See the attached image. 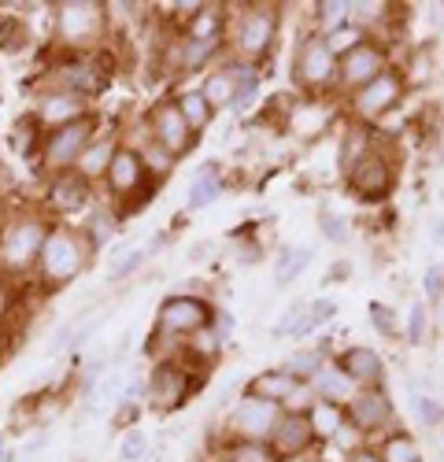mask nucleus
I'll return each instance as SVG.
<instances>
[{
	"mask_svg": "<svg viewBox=\"0 0 444 462\" xmlns=\"http://www.w3.org/2000/svg\"><path fill=\"white\" fill-rule=\"evenodd\" d=\"M153 174H148L144 160H141V148L137 144H119V152L111 156V167L100 181V192H104V200L116 208L119 215L126 211H137L144 200H153Z\"/></svg>",
	"mask_w": 444,
	"mask_h": 462,
	"instance_id": "nucleus-6",
	"label": "nucleus"
},
{
	"mask_svg": "<svg viewBox=\"0 0 444 462\" xmlns=\"http://www.w3.org/2000/svg\"><path fill=\"white\" fill-rule=\"evenodd\" d=\"M352 278V263L348 259H338V263H329V271H326V285H341V282H348Z\"/></svg>",
	"mask_w": 444,
	"mask_h": 462,
	"instance_id": "nucleus-53",
	"label": "nucleus"
},
{
	"mask_svg": "<svg viewBox=\"0 0 444 462\" xmlns=\"http://www.w3.org/2000/svg\"><path fill=\"white\" fill-rule=\"evenodd\" d=\"M430 322H433L437 333H444V292H437V296L430 300Z\"/></svg>",
	"mask_w": 444,
	"mask_h": 462,
	"instance_id": "nucleus-54",
	"label": "nucleus"
},
{
	"mask_svg": "<svg viewBox=\"0 0 444 462\" xmlns=\"http://www.w3.org/2000/svg\"><path fill=\"white\" fill-rule=\"evenodd\" d=\"M345 462H382V455H378V448H375V444H363V448H356Z\"/></svg>",
	"mask_w": 444,
	"mask_h": 462,
	"instance_id": "nucleus-55",
	"label": "nucleus"
},
{
	"mask_svg": "<svg viewBox=\"0 0 444 462\" xmlns=\"http://www.w3.org/2000/svg\"><path fill=\"white\" fill-rule=\"evenodd\" d=\"M30 111L37 115V123L45 130H60L67 123H79L86 115H93V100L79 97V93H67V89H56V86H42L33 93V104Z\"/></svg>",
	"mask_w": 444,
	"mask_h": 462,
	"instance_id": "nucleus-18",
	"label": "nucleus"
},
{
	"mask_svg": "<svg viewBox=\"0 0 444 462\" xmlns=\"http://www.w3.org/2000/svg\"><path fill=\"white\" fill-rule=\"evenodd\" d=\"M52 49L56 52H104L107 49V8L104 0H60L49 5Z\"/></svg>",
	"mask_w": 444,
	"mask_h": 462,
	"instance_id": "nucleus-3",
	"label": "nucleus"
},
{
	"mask_svg": "<svg viewBox=\"0 0 444 462\" xmlns=\"http://www.w3.org/2000/svg\"><path fill=\"white\" fill-rule=\"evenodd\" d=\"M148 451H153V444H148V433L137 430V426H130L123 433V440H119V462H141Z\"/></svg>",
	"mask_w": 444,
	"mask_h": 462,
	"instance_id": "nucleus-49",
	"label": "nucleus"
},
{
	"mask_svg": "<svg viewBox=\"0 0 444 462\" xmlns=\"http://www.w3.org/2000/svg\"><path fill=\"white\" fill-rule=\"evenodd\" d=\"M230 30V5H197L193 15L181 19V37L190 42H227Z\"/></svg>",
	"mask_w": 444,
	"mask_h": 462,
	"instance_id": "nucleus-22",
	"label": "nucleus"
},
{
	"mask_svg": "<svg viewBox=\"0 0 444 462\" xmlns=\"http://www.w3.org/2000/svg\"><path fill=\"white\" fill-rule=\"evenodd\" d=\"M100 134V115H86L79 123H67L60 130H49L45 134V144H42V156H37V167L42 174H63V171H74L79 156L86 152V144Z\"/></svg>",
	"mask_w": 444,
	"mask_h": 462,
	"instance_id": "nucleus-10",
	"label": "nucleus"
},
{
	"mask_svg": "<svg viewBox=\"0 0 444 462\" xmlns=\"http://www.w3.org/2000/svg\"><path fill=\"white\" fill-rule=\"evenodd\" d=\"M412 411H415V421H419L422 430H433L437 433L444 426V403L433 400L430 393H415L412 396Z\"/></svg>",
	"mask_w": 444,
	"mask_h": 462,
	"instance_id": "nucleus-45",
	"label": "nucleus"
},
{
	"mask_svg": "<svg viewBox=\"0 0 444 462\" xmlns=\"http://www.w3.org/2000/svg\"><path fill=\"white\" fill-rule=\"evenodd\" d=\"M437 292H444V266H430V271L422 274V300L430 303Z\"/></svg>",
	"mask_w": 444,
	"mask_h": 462,
	"instance_id": "nucleus-51",
	"label": "nucleus"
},
{
	"mask_svg": "<svg viewBox=\"0 0 444 462\" xmlns=\"http://www.w3.org/2000/svg\"><path fill=\"white\" fill-rule=\"evenodd\" d=\"M282 33V5L274 0H248V5H230V30H227V52L264 67Z\"/></svg>",
	"mask_w": 444,
	"mask_h": 462,
	"instance_id": "nucleus-2",
	"label": "nucleus"
},
{
	"mask_svg": "<svg viewBox=\"0 0 444 462\" xmlns=\"http://www.w3.org/2000/svg\"><path fill=\"white\" fill-rule=\"evenodd\" d=\"M111 82V63L104 52H56L45 67L42 86H56L67 93H79L86 100L100 97Z\"/></svg>",
	"mask_w": 444,
	"mask_h": 462,
	"instance_id": "nucleus-7",
	"label": "nucleus"
},
{
	"mask_svg": "<svg viewBox=\"0 0 444 462\" xmlns=\"http://www.w3.org/2000/svg\"><path fill=\"white\" fill-rule=\"evenodd\" d=\"M348 23H352V0H315L311 5V30L322 37Z\"/></svg>",
	"mask_w": 444,
	"mask_h": 462,
	"instance_id": "nucleus-37",
	"label": "nucleus"
},
{
	"mask_svg": "<svg viewBox=\"0 0 444 462\" xmlns=\"http://www.w3.org/2000/svg\"><path fill=\"white\" fill-rule=\"evenodd\" d=\"M200 93H204V100L215 107V111H230V104H234V93H237V82H234V74L227 70V67H211L208 74H204V82H200Z\"/></svg>",
	"mask_w": 444,
	"mask_h": 462,
	"instance_id": "nucleus-35",
	"label": "nucleus"
},
{
	"mask_svg": "<svg viewBox=\"0 0 444 462\" xmlns=\"http://www.w3.org/2000/svg\"><path fill=\"white\" fill-rule=\"evenodd\" d=\"M134 144L141 148V160H144L148 174H153V181H156V185H160V181H167V178H171V171L178 167V160L171 156V152H163L160 144L148 141V137H144V130H141V137H137Z\"/></svg>",
	"mask_w": 444,
	"mask_h": 462,
	"instance_id": "nucleus-40",
	"label": "nucleus"
},
{
	"mask_svg": "<svg viewBox=\"0 0 444 462\" xmlns=\"http://www.w3.org/2000/svg\"><path fill=\"white\" fill-rule=\"evenodd\" d=\"M89 263H93V248L82 237V229L74 222H52L49 237H45V248H42V259H37L33 282L42 285L45 292L63 289L70 282H79L89 271Z\"/></svg>",
	"mask_w": 444,
	"mask_h": 462,
	"instance_id": "nucleus-4",
	"label": "nucleus"
},
{
	"mask_svg": "<svg viewBox=\"0 0 444 462\" xmlns=\"http://www.w3.org/2000/svg\"><path fill=\"white\" fill-rule=\"evenodd\" d=\"M211 451H218L222 458H230V462H278L274 448L264 444V440H218Z\"/></svg>",
	"mask_w": 444,
	"mask_h": 462,
	"instance_id": "nucleus-38",
	"label": "nucleus"
},
{
	"mask_svg": "<svg viewBox=\"0 0 444 462\" xmlns=\"http://www.w3.org/2000/svg\"><path fill=\"white\" fill-rule=\"evenodd\" d=\"M141 123H144V137L153 141V144H160L163 152H171L174 160L190 156V152L197 148V141H200L190 126H185L174 97H160L156 104H148V111H144Z\"/></svg>",
	"mask_w": 444,
	"mask_h": 462,
	"instance_id": "nucleus-13",
	"label": "nucleus"
},
{
	"mask_svg": "<svg viewBox=\"0 0 444 462\" xmlns=\"http://www.w3.org/2000/svg\"><path fill=\"white\" fill-rule=\"evenodd\" d=\"M422 12H426V26H430L433 33L444 30V5H426Z\"/></svg>",
	"mask_w": 444,
	"mask_h": 462,
	"instance_id": "nucleus-56",
	"label": "nucleus"
},
{
	"mask_svg": "<svg viewBox=\"0 0 444 462\" xmlns=\"http://www.w3.org/2000/svg\"><path fill=\"white\" fill-rule=\"evenodd\" d=\"M5 356H8V329H0V363H5Z\"/></svg>",
	"mask_w": 444,
	"mask_h": 462,
	"instance_id": "nucleus-58",
	"label": "nucleus"
},
{
	"mask_svg": "<svg viewBox=\"0 0 444 462\" xmlns=\"http://www.w3.org/2000/svg\"><path fill=\"white\" fill-rule=\"evenodd\" d=\"M211 326H215V333L222 337V340H230L234 337V311H227V307H215V319H211Z\"/></svg>",
	"mask_w": 444,
	"mask_h": 462,
	"instance_id": "nucleus-52",
	"label": "nucleus"
},
{
	"mask_svg": "<svg viewBox=\"0 0 444 462\" xmlns=\"http://www.w3.org/2000/svg\"><path fill=\"white\" fill-rule=\"evenodd\" d=\"M329 359H333V348L322 340V344H311V348H296L282 366H285L296 381H311V377H315Z\"/></svg>",
	"mask_w": 444,
	"mask_h": 462,
	"instance_id": "nucleus-34",
	"label": "nucleus"
},
{
	"mask_svg": "<svg viewBox=\"0 0 444 462\" xmlns=\"http://www.w3.org/2000/svg\"><path fill=\"white\" fill-rule=\"evenodd\" d=\"M292 86L301 89L308 100H326V97H338V56L329 52L326 37L315 30H304L292 45Z\"/></svg>",
	"mask_w": 444,
	"mask_h": 462,
	"instance_id": "nucleus-5",
	"label": "nucleus"
},
{
	"mask_svg": "<svg viewBox=\"0 0 444 462\" xmlns=\"http://www.w3.org/2000/svg\"><path fill=\"white\" fill-rule=\"evenodd\" d=\"M222 171H218V163H200L197 171H193V181H190V192H185V208L190 211H204V208H211L218 197H222Z\"/></svg>",
	"mask_w": 444,
	"mask_h": 462,
	"instance_id": "nucleus-28",
	"label": "nucleus"
},
{
	"mask_svg": "<svg viewBox=\"0 0 444 462\" xmlns=\"http://www.w3.org/2000/svg\"><path fill=\"white\" fill-rule=\"evenodd\" d=\"M93 200H97V189L89 181H82L74 171H63V174H49L45 178L42 208L49 211L52 222H70V218H79V215H89L93 211Z\"/></svg>",
	"mask_w": 444,
	"mask_h": 462,
	"instance_id": "nucleus-16",
	"label": "nucleus"
},
{
	"mask_svg": "<svg viewBox=\"0 0 444 462\" xmlns=\"http://www.w3.org/2000/svg\"><path fill=\"white\" fill-rule=\"evenodd\" d=\"M167 49V67L174 70V79L178 74H208L211 67H218V60L227 56V42H190V37H174Z\"/></svg>",
	"mask_w": 444,
	"mask_h": 462,
	"instance_id": "nucleus-19",
	"label": "nucleus"
},
{
	"mask_svg": "<svg viewBox=\"0 0 444 462\" xmlns=\"http://www.w3.org/2000/svg\"><path fill=\"white\" fill-rule=\"evenodd\" d=\"M311 389H315V396H319V400H326V403H341V407L359 393L356 384H352V377H348L338 363H333V359H329V363L311 377Z\"/></svg>",
	"mask_w": 444,
	"mask_h": 462,
	"instance_id": "nucleus-29",
	"label": "nucleus"
},
{
	"mask_svg": "<svg viewBox=\"0 0 444 462\" xmlns=\"http://www.w3.org/2000/svg\"><path fill=\"white\" fill-rule=\"evenodd\" d=\"M366 322L378 337H400V311L389 307L385 300H370L366 303Z\"/></svg>",
	"mask_w": 444,
	"mask_h": 462,
	"instance_id": "nucleus-43",
	"label": "nucleus"
},
{
	"mask_svg": "<svg viewBox=\"0 0 444 462\" xmlns=\"http://www.w3.org/2000/svg\"><path fill=\"white\" fill-rule=\"evenodd\" d=\"M49 229L52 218L42 204H12V211L0 222V278L8 282L33 278Z\"/></svg>",
	"mask_w": 444,
	"mask_h": 462,
	"instance_id": "nucleus-1",
	"label": "nucleus"
},
{
	"mask_svg": "<svg viewBox=\"0 0 444 462\" xmlns=\"http://www.w3.org/2000/svg\"><path fill=\"white\" fill-rule=\"evenodd\" d=\"M222 348H227V340L215 333V326H204V329H197L193 337H185V356H181V359H190L193 366L208 370V366L222 356Z\"/></svg>",
	"mask_w": 444,
	"mask_h": 462,
	"instance_id": "nucleus-32",
	"label": "nucleus"
},
{
	"mask_svg": "<svg viewBox=\"0 0 444 462\" xmlns=\"http://www.w3.org/2000/svg\"><path fill=\"white\" fill-rule=\"evenodd\" d=\"M403 97H407V74L400 67H393V70L378 74L370 86H363V89H356V93H348L341 100H345L348 123H359V126L375 130L403 104Z\"/></svg>",
	"mask_w": 444,
	"mask_h": 462,
	"instance_id": "nucleus-9",
	"label": "nucleus"
},
{
	"mask_svg": "<svg viewBox=\"0 0 444 462\" xmlns=\"http://www.w3.org/2000/svg\"><path fill=\"white\" fill-rule=\"evenodd\" d=\"M333 363L352 377L356 389H378V384H385V359L370 344H348V348L333 352Z\"/></svg>",
	"mask_w": 444,
	"mask_h": 462,
	"instance_id": "nucleus-20",
	"label": "nucleus"
},
{
	"mask_svg": "<svg viewBox=\"0 0 444 462\" xmlns=\"http://www.w3.org/2000/svg\"><path fill=\"white\" fill-rule=\"evenodd\" d=\"M433 237H437V241H440V245H444V218H440V222H437V226H433Z\"/></svg>",
	"mask_w": 444,
	"mask_h": 462,
	"instance_id": "nucleus-60",
	"label": "nucleus"
},
{
	"mask_svg": "<svg viewBox=\"0 0 444 462\" xmlns=\"http://www.w3.org/2000/svg\"><path fill=\"white\" fill-rule=\"evenodd\" d=\"M208 370L193 366L190 359H156L153 370L144 377V389H148V407L171 414L178 407H185L193 400V393L200 389Z\"/></svg>",
	"mask_w": 444,
	"mask_h": 462,
	"instance_id": "nucleus-8",
	"label": "nucleus"
},
{
	"mask_svg": "<svg viewBox=\"0 0 444 462\" xmlns=\"http://www.w3.org/2000/svg\"><path fill=\"white\" fill-rule=\"evenodd\" d=\"M174 104H178V111H181V119H185V126H190L197 137L215 123V107L204 100V93H200V86H185V89H178L174 93Z\"/></svg>",
	"mask_w": 444,
	"mask_h": 462,
	"instance_id": "nucleus-30",
	"label": "nucleus"
},
{
	"mask_svg": "<svg viewBox=\"0 0 444 462\" xmlns=\"http://www.w3.org/2000/svg\"><path fill=\"white\" fill-rule=\"evenodd\" d=\"M304 311H308V300L289 303L285 311H282V319L271 326V337H274V340H292L296 329H301V322H304Z\"/></svg>",
	"mask_w": 444,
	"mask_h": 462,
	"instance_id": "nucleus-48",
	"label": "nucleus"
},
{
	"mask_svg": "<svg viewBox=\"0 0 444 462\" xmlns=\"http://www.w3.org/2000/svg\"><path fill=\"white\" fill-rule=\"evenodd\" d=\"M345 418L348 426L366 440V444H378L385 433L396 430V403L385 393V384L378 389H359L348 403H345Z\"/></svg>",
	"mask_w": 444,
	"mask_h": 462,
	"instance_id": "nucleus-11",
	"label": "nucleus"
},
{
	"mask_svg": "<svg viewBox=\"0 0 444 462\" xmlns=\"http://www.w3.org/2000/svg\"><path fill=\"white\" fill-rule=\"evenodd\" d=\"M375 144H378L375 130L359 126V123H348L345 134H341V144H338V171H341V178H348L356 171V163H363L370 152H375Z\"/></svg>",
	"mask_w": 444,
	"mask_h": 462,
	"instance_id": "nucleus-26",
	"label": "nucleus"
},
{
	"mask_svg": "<svg viewBox=\"0 0 444 462\" xmlns=\"http://www.w3.org/2000/svg\"><path fill=\"white\" fill-rule=\"evenodd\" d=\"M308 421H311V433H315L319 448H326L333 437H338V433L348 426L345 407H341V403H326V400H319V403L308 411Z\"/></svg>",
	"mask_w": 444,
	"mask_h": 462,
	"instance_id": "nucleus-31",
	"label": "nucleus"
},
{
	"mask_svg": "<svg viewBox=\"0 0 444 462\" xmlns=\"http://www.w3.org/2000/svg\"><path fill=\"white\" fill-rule=\"evenodd\" d=\"M148 259V248H126V252H111V266H107V285H119L126 278H134Z\"/></svg>",
	"mask_w": 444,
	"mask_h": 462,
	"instance_id": "nucleus-42",
	"label": "nucleus"
},
{
	"mask_svg": "<svg viewBox=\"0 0 444 462\" xmlns=\"http://www.w3.org/2000/svg\"><path fill=\"white\" fill-rule=\"evenodd\" d=\"M119 211L111 208V204H100V208H93L89 215H86V222H79V229H82V237L89 241V248H93V255L97 252H104L111 241L119 237Z\"/></svg>",
	"mask_w": 444,
	"mask_h": 462,
	"instance_id": "nucleus-27",
	"label": "nucleus"
},
{
	"mask_svg": "<svg viewBox=\"0 0 444 462\" xmlns=\"http://www.w3.org/2000/svg\"><path fill=\"white\" fill-rule=\"evenodd\" d=\"M204 462H230V458H222V455H218V451H211V455H208V458H204Z\"/></svg>",
	"mask_w": 444,
	"mask_h": 462,
	"instance_id": "nucleus-61",
	"label": "nucleus"
},
{
	"mask_svg": "<svg viewBox=\"0 0 444 462\" xmlns=\"http://www.w3.org/2000/svg\"><path fill=\"white\" fill-rule=\"evenodd\" d=\"M45 126L37 123V115L26 107L23 115H15L12 126H8V148L15 152V160L23 163H37V156H42V144H45Z\"/></svg>",
	"mask_w": 444,
	"mask_h": 462,
	"instance_id": "nucleus-24",
	"label": "nucleus"
},
{
	"mask_svg": "<svg viewBox=\"0 0 444 462\" xmlns=\"http://www.w3.org/2000/svg\"><path fill=\"white\" fill-rule=\"evenodd\" d=\"M319 234L329 241V245H348L352 241V226H348V218L341 215V211H333V208H322L319 211Z\"/></svg>",
	"mask_w": 444,
	"mask_h": 462,
	"instance_id": "nucleus-44",
	"label": "nucleus"
},
{
	"mask_svg": "<svg viewBox=\"0 0 444 462\" xmlns=\"http://www.w3.org/2000/svg\"><path fill=\"white\" fill-rule=\"evenodd\" d=\"M8 211H12V200H8V192H5V181H0V222H5Z\"/></svg>",
	"mask_w": 444,
	"mask_h": 462,
	"instance_id": "nucleus-57",
	"label": "nucleus"
},
{
	"mask_svg": "<svg viewBox=\"0 0 444 462\" xmlns=\"http://www.w3.org/2000/svg\"><path fill=\"white\" fill-rule=\"evenodd\" d=\"M366 42V33L356 26V23H348V26H341V30H333V33H326V45H329V52L333 56H348L352 49H359Z\"/></svg>",
	"mask_w": 444,
	"mask_h": 462,
	"instance_id": "nucleus-47",
	"label": "nucleus"
},
{
	"mask_svg": "<svg viewBox=\"0 0 444 462\" xmlns=\"http://www.w3.org/2000/svg\"><path fill=\"white\" fill-rule=\"evenodd\" d=\"M141 462H163V448H160V451H148Z\"/></svg>",
	"mask_w": 444,
	"mask_h": 462,
	"instance_id": "nucleus-59",
	"label": "nucleus"
},
{
	"mask_svg": "<svg viewBox=\"0 0 444 462\" xmlns=\"http://www.w3.org/2000/svg\"><path fill=\"white\" fill-rule=\"evenodd\" d=\"M385 70H393V52H389V45L370 42V37H366L359 49H352L348 56L338 60V97H348V93L370 86V82H375L378 74H385Z\"/></svg>",
	"mask_w": 444,
	"mask_h": 462,
	"instance_id": "nucleus-17",
	"label": "nucleus"
},
{
	"mask_svg": "<svg viewBox=\"0 0 444 462\" xmlns=\"http://www.w3.org/2000/svg\"><path fill=\"white\" fill-rule=\"evenodd\" d=\"M296 384H301V381H296L285 366H267V370H259V374H252L248 377V384H245V396H255V400H267V403H285L289 400V393L296 389Z\"/></svg>",
	"mask_w": 444,
	"mask_h": 462,
	"instance_id": "nucleus-25",
	"label": "nucleus"
},
{
	"mask_svg": "<svg viewBox=\"0 0 444 462\" xmlns=\"http://www.w3.org/2000/svg\"><path fill=\"white\" fill-rule=\"evenodd\" d=\"M211 319H215V303L204 292H171L156 307V333L185 340L197 329L211 326Z\"/></svg>",
	"mask_w": 444,
	"mask_h": 462,
	"instance_id": "nucleus-12",
	"label": "nucleus"
},
{
	"mask_svg": "<svg viewBox=\"0 0 444 462\" xmlns=\"http://www.w3.org/2000/svg\"><path fill=\"white\" fill-rule=\"evenodd\" d=\"M322 462H345V458H333V455H326V451H322Z\"/></svg>",
	"mask_w": 444,
	"mask_h": 462,
	"instance_id": "nucleus-62",
	"label": "nucleus"
},
{
	"mask_svg": "<svg viewBox=\"0 0 444 462\" xmlns=\"http://www.w3.org/2000/svg\"><path fill=\"white\" fill-rule=\"evenodd\" d=\"M271 448H274L278 458L304 455V451L319 448V440H315V433H311L308 414H285V411H282L278 426H274V433H271Z\"/></svg>",
	"mask_w": 444,
	"mask_h": 462,
	"instance_id": "nucleus-23",
	"label": "nucleus"
},
{
	"mask_svg": "<svg viewBox=\"0 0 444 462\" xmlns=\"http://www.w3.org/2000/svg\"><path fill=\"white\" fill-rule=\"evenodd\" d=\"M282 418V407L278 403H267V400H255V396H237L227 421H222V437L218 440H264L271 444V433Z\"/></svg>",
	"mask_w": 444,
	"mask_h": 462,
	"instance_id": "nucleus-15",
	"label": "nucleus"
},
{
	"mask_svg": "<svg viewBox=\"0 0 444 462\" xmlns=\"http://www.w3.org/2000/svg\"><path fill=\"white\" fill-rule=\"evenodd\" d=\"M345 185H348L352 197L363 200V204L389 200L393 189H396V156H393V148L378 141L375 152H370L363 163H356V171L345 178Z\"/></svg>",
	"mask_w": 444,
	"mask_h": 462,
	"instance_id": "nucleus-14",
	"label": "nucleus"
},
{
	"mask_svg": "<svg viewBox=\"0 0 444 462\" xmlns=\"http://www.w3.org/2000/svg\"><path fill=\"white\" fill-rule=\"evenodd\" d=\"M430 333H433L430 303H426V300H415L412 307H407V315H403V340L415 344V348H422V344L430 340Z\"/></svg>",
	"mask_w": 444,
	"mask_h": 462,
	"instance_id": "nucleus-41",
	"label": "nucleus"
},
{
	"mask_svg": "<svg viewBox=\"0 0 444 462\" xmlns=\"http://www.w3.org/2000/svg\"><path fill=\"white\" fill-rule=\"evenodd\" d=\"M311 259H315V252L308 248V245H292V248H282L278 255H274V285L278 289H285V285H292L296 278H301L308 266H311Z\"/></svg>",
	"mask_w": 444,
	"mask_h": 462,
	"instance_id": "nucleus-33",
	"label": "nucleus"
},
{
	"mask_svg": "<svg viewBox=\"0 0 444 462\" xmlns=\"http://www.w3.org/2000/svg\"><path fill=\"white\" fill-rule=\"evenodd\" d=\"M338 315H341V303L333 300V296H319V300H311V303H308V311H304V322H301V329H296L292 340H308L311 333H319L322 326H329Z\"/></svg>",
	"mask_w": 444,
	"mask_h": 462,
	"instance_id": "nucleus-39",
	"label": "nucleus"
},
{
	"mask_svg": "<svg viewBox=\"0 0 444 462\" xmlns=\"http://www.w3.org/2000/svg\"><path fill=\"white\" fill-rule=\"evenodd\" d=\"M315 403H319V396H315V389H311V381H301V384H296V389L289 393V400L282 403V411H285V414H308Z\"/></svg>",
	"mask_w": 444,
	"mask_h": 462,
	"instance_id": "nucleus-50",
	"label": "nucleus"
},
{
	"mask_svg": "<svg viewBox=\"0 0 444 462\" xmlns=\"http://www.w3.org/2000/svg\"><path fill=\"white\" fill-rule=\"evenodd\" d=\"M30 45L23 15H0V49L5 52H23Z\"/></svg>",
	"mask_w": 444,
	"mask_h": 462,
	"instance_id": "nucleus-46",
	"label": "nucleus"
},
{
	"mask_svg": "<svg viewBox=\"0 0 444 462\" xmlns=\"http://www.w3.org/2000/svg\"><path fill=\"white\" fill-rule=\"evenodd\" d=\"M378 455H382V462H426L422 458V448H419V440H415V433H407V430H393V433H385L378 444Z\"/></svg>",
	"mask_w": 444,
	"mask_h": 462,
	"instance_id": "nucleus-36",
	"label": "nucleus"
},
{
	"mask_svg": "<svg viewBox=\"0 0 444 462\" xmlns=\"http://www.w3.org/2000/svg\"><path fill=\"white\" fill-rule=\"evenodd\" d=\"M119 144H123V134L111 126V130H100L89 144H86V152L79 156V163H74V174H79L82 181H89L93 189H100V181H104V174H107V167H111V156L119 152Z\"/></svg>",
	"mask_w": 444,
	"mask_h": 462,
	"instance_id": "nucleus-21",
	"label": "nucleus"
}]
</instances>
